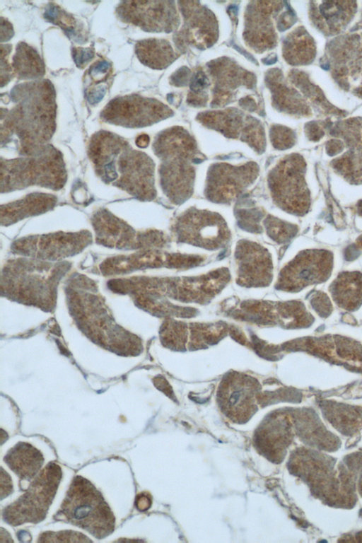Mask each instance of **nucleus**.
<instances>
[{
  "label": "nucleus",
  "instance_id": "nucleus-1",
  "mask_svg": "<svg viewBox=\"0 0 362 543\" xmlns=\"http://www.w3.org/2000/svg\"><path fill=\"white\" fill-rule=\"evenodd\" d=\"M88 155L97 175L104 182L141 201L156 198L154 162L145 153L133 149L123 138L98 132L90 139Z\"/></svg>",
  "mask_w": 362,
  "mask_h": 543
},
{
  "label": "nucleus",
  "instance_id": "nucleus-2",
  "mask_svg": "<svg viewBox=\"0 0 362 543\" xmlns=\"http://www.w3.org/2000/svg\"><path fill=\"white\" fill-rule=\"evenodd\" d=\"M16 105L1 122V144L16 136L22 156L47 145L56 127L55 92L49 81L16 86L11 95Z\"/></svg>",
  "mask_w": 362,
  "mask_h": 543
},
{
  "label": "nucleus",
  "instance_id": "nucleus-3",
  "mask_svg": "<svg viewBox=\"0 0 362 543\" xmlns=\"http://www.w3.org/2000/svg\"><path fill=\"white\" fill-rule=\"evenodd\" d=\"M153 149L161 160L159 176L163 193L172 203L182 204L193 193L194 164L204 159L194 139L182 127H171L157 135Z\"/></svg>",
  "mask_w": 362,
  "mask_h": 543
},
{
  "label": "nucleus",
  "instance_id": "nucleus-4",
  "mask_svg": "<svg viewBox=\"0 0 362 543\" xmlns=\"http://www.w3.org/2000/svg\"><path fill=\"white\" fill-rule=\"evenodd\" d=\"M70 264L27 257L9 260L1 276V288L11 297L33 305L51 307L59 281Z\"/></svg>",
  "mask_w": 362,
  "mask_h": 543
},
{
  "label": "nucleus",
  "instance_id": "nucleus-5",
  "mask_svg": "<svg viewBox=\"0 0 362 543\" xmlns=\"http://www.w3.org/2000/svg\"><path fill=\"white\" fill-rule=\"evenodd\" d=\"M13 159H1V192L8 193L31 186L59 190L67 173L62 153L45 145L33 153Z\"/></svg>",
  "mask_w": 362,
  "mask_h": 543
},
{
  "label": "nucleus",
  "instance_id": "nucleus-6",
  "mask_svg": "<svg viewBox=\"0 0 362 543\" xmlns=\"http://www.w3.org/2000/svg\"><path fill=\"white\" fill-rule=\"evenodd\" d=\"M57 515L98 539L115 530V518L101 492L81 476L73 479Z\"/></svg>",
  "mask_w": 362,
  "mask_h": 543
},
{
  "label": "nucleus",
  "instance_id": "nucleus-7",
  "mask_svg": "<svg viewBox=\"0 0 362 543\" xmlns=\"http://www.w3.org/2000/svg\"><path fill=\"white\" fill-rule=\"evenodd\" d=\"M305 173L306 163L298 153L285 156L269 171L268 187L279 208L296 216L308 213L311 198Z\"/></svg>",
  "mask_w": 362,
  "mask_h": 543
},
{
  "label": "nucleus",
  "instance_id": "nucleus-8",
  "mask_svg": "<svg viewBox=\"0 0 362 543\" xmlns=\"http://www.w3.org/2000/svg\"><path fill=\"white\" fill-rule=\"evenodd\" d=\"M62 477L61 467L48 463L30 483L28 490L2 511V518L12 526L37 523L47 515Z\"/></svg>",
  "mask_w": 362,
  "mask_h": 543
},
{
  "label": "nucleus",
  "instance_id": "nucleus-9",
  "mask_svg": "<svg viewBox=\"0 0 362 543\" xmlns=\"http://www.w3.org/2000/svg\"><path fill=\"white\" fill-rule=\"evenodd\" d=\"M98 244L119 250L160 249L169 243L168 237L161 231H137L107 209L95 211L91 218Z\"/></svg>",
  "mask_w": 362,
  "mask_h": 543
},
{
  "label": "nucleus",
  "instance_id": "nucleus-10",
  "mask_svg": "<svg viewBox=\"0 0 362 543\" xmlns=\"http://www.w3.org/2000/svg\"><path fill=\"white\" fill-rule=\"evenodd\" d=\"M171 230L178 243L207 250L222 248L230 239V231L220 214L194 207L175 218Z\"/></svg>",
  "mask_w": 362,
  "mask_h": 543
},
{
  "label": "nucleus",
  "instance_id": "nucleus-11",
  "mask_svg": "<svg viewBox=\"0 0 362 543\" xmlns=\"http://www.w3.org/2000/svg\"><path fill=\"white\" fill-rule=\"evenodd\" d=\"M92 240L88 230L61 231L21 238L12 243L11 249L13 253L27 257L57 261L80 253Z\"/></svg>",
  "mask_w": 362,
  "mask_h": 543
},
{
  "label": "nucleus",
  "instance_id": "nucleus-12",
  "mask_svg": "<svg viewBox=\"0 0 362 543\" xmlns=\"http://www.w3.org/2000/svg\"><path fill=\"white\" fill-rule=\"evenodd\" d=\"M325 57V64L338 84L362 98V33L333 39Z\"/></svg>",
  "mask_w": 362,
  "mask_h": 543
},
{
  "label": "nucleus",
  "instance_id": "nucleus-13",
  "mask_svg": "<svg viewBox=\"0 0 362 543\" xmlns=\"http://www.w3.org/2000/svg\"><path fill=\"white\" fill-rule=\"evenodd\" d=\"M260 390L261 385L256 378L243 373L230 372L219 383L217 403L232 422L245 424L258 409Z\"/></svg>",
  "mask_w": 362,
  "mask_h": 543
},
{
  "label": "nucleus",
  "instance_id": "nucleus-14",
  "mask_svg": "<svg viewBox=\"0 0 362 543\" xmlns=\"http://www.w3.org/2000/svg\"><path fill=\"white\" fill-rule=\"evenodd\" d=\"M333 263V254L327 250H303L281 269L276 286L281 291L297 292L322 283L330 276Z\"/></svg>",
  "mask_w": 362,
  "mask_h": 543
},
{
  "label": "nucleus",
  "instance_id": "nucleus-15",
  "mask_svg": "<svg viewBox=\"0 0 362 543\" xmlns=\"http://www.w3.org/2000/svg\"><path fill=\"white\" fill-rule=\"evenodd\" d=\"M173 115L170 107L156 99L130 95L110 100L100 116L106 122L135 128L151 125Z\"/></svg>",
  "mask_w": 362,
  "mask_h": 543
},
{
  "label": "nucleus",
  "instance_id": "nucleus-16",
  "mask_svg": "<svg viewBox=\"0 0 362 543\" xmlns=\"http://www.w3.org/2000/svg\"><path fill=\"white\" fill-rule=\"evenodd\" d=\"M197 119L225 136L239 139L259 153L265 150V134L261 122L237 108L203 112L197 115Z\"/></svg>",
  "mask_w": 362,
  "mask_h": 543
},
{
  "label": "nucleus",
  "instance_id": "nucleus-17",
  "mask_svg": "<svg viewBox=\"0 0 362 543\" xmlns=\"http://www.w3.org/2000/svg\"><path fill=\"white\" fill-rule=\"evenodd\" d=\"M259 170L254 162L240 165L214 163L207 172L205 196L214 203L229 204L255 181Z\"/></svg>",
  "mask_w": 362,
  "mask_h": 543
},
{
  "label": "nucleus",
  "instance_id": "nucleus-18",
  "mask_svg": "<svg viewBox=\"0 0 362 543\" xmlns=\"http://www.w3.org/2000/svg\"><path fill=\"white\" fill-rule=\"evenodd\" d=\"M183 16V25L174 35L177 49L185 51L188 46L200 49L213 45L218 37V22L214 13L199 1H178Z\"/></svg>",
  "mask_w": 362,
  "mask_h": 543
},
{
  "label": "nucleus",
  "instance_id": "nucleus-19",
  "mask_svg": "<svg viewBox=\"0 0 362 543\" xmlns=\"http://www.w3.org/2000/svg\"><path fill=\"white\" fill-rule=\"evenodd\" d=\"M118 16L147 32L170 33L177 29L180 18L172 1H126L117 8Z\"/></svg>",
  "mask_w": 362,
  "mask_h": 543
},
{
  "label": "nucleus",
  "instance_id": "nucleus-20",
  "mask_svg": "<svg viewBox=\"0 0 362 543\" xmlns=\"http://www.w3.org/2000/svg\"><path fill=\"white\" fill-rule=\"evenodd\" d=\"M200 256L168 253L160 249L141 250L127 255L107 258L100 264L104 275H118L146 268L189 267L202 261Z\"/></svg>",
  "mask_w": 362,
  "mask_h": 543
},
{
  "label": "nucleus",
  "instance_id": "nucleus-21",
  "mask_svg": "<svg viewBox=\"0 0 362 543\" xmlns=\"http://www.w3.org/2000/svg\"><path fill=\"white\" fill-rule=\"evenodd\" d=\"M283 8L281 1H250L245 13L243 37L256 52H263L276 45L277 35L272 19Z\"/></svg>",
  "mask_w": 362,
  "mask_h": 543
},
{
  "label": "nucleus",
  "instance_id": "nucleus-22",
  "mask_svg": "<svg viewBox=\"0 0 362 543\" xmlns=\"http://www.w3.org/2000/svg\"><path fill=\"white\" fill-rule=\"evenodd\" d=\"M332 136L344 140L348 151L333 160L332 168L347 182L362 184V119H349L330 128Z\"/></svg>",
  "mask_w": 362,
  "mask_h": 543
},
{
  "label": "nucleus",
  "instance_id": "nucleus-23",
  "mask_svg": "<svg viewBox=\"0 0 362 543\" xmlns=\"http://www.w3.org/2000/svg\"><path fill=\"white\" fill-rule=\"evenodd\" d=\"M237 282L245 286H264L272 279V260L268 250L247 240L238 242L235 250Z\"/></svg>",
  "mask_w": 362,
  "mask_h": 543
},
{
  "label": "nucleus",
  "instance_id": "nucleus-24",
  "mask_svg": "<svg viewBox=\"0 0 362 543\" xmlns=\"http://www.w3.org/2000/svg\"><path fill=\"white\" fill-rule=\"evenodd\" d=\"M214 81L211 107H222L233 100L235 91L240 86L253 89L255 76L228 57H221L207 64Z\"/></svg>",
  "mask_w": 362,
  "mask_h": 543
},
{
  "label": "nucleus",
  "instance_id": "nucleus-25",
  "mask_svg": "<svg viewBox=\"0 0 362 543\" xmlns=\"http://www.w3.org/2000/svg\"><path fill=\"white\" fill-rule=\"evenodd\" d=\"M292 438L286 414L275 411L268 415L255 430L253 444L259 454L273 463L281 462Z\"/></svg>",
  "mask_w": 362,
  "mask_h": 543
},
{
  "label": "nucleus",
  "instance_id": "nucleus-26",
  "mask_svg": "<svg viewBox=\"0 0 362 543\" xmlns=\"http://www.w3.org/2000/svg\"><path fill=\"white\" fill-rule=\"evenodd\" d=\"M307 341L308 349L314 354L362 373V346L355 341L327 335Z\"/></svg>",
  "mask_w": 362,
  "mask_h": 543
},
{
  "label": "nucleus",
  "instance_id": "nucleus-27",
  "mask_svg": "<svg viewBox=\"0 0 362 543\" xmlns=\"http://www.w3.org/2000/svg\"><path fill=\"white\" fill-rule=\"evenodd\" d=\"M357 8L355 1H311L310 16L313 24L327 35L341 33L354 18Z\"/></svg>",
  "mask_w": 362,
  "mask_h": 543
},
{
  "label": "nucleus",
  "instance_id": "nucleus-28",
  "mask_svg": "<svg viewBox=\"0 0 362 543\" xmlns=\"http://www.w3.org/2000/svg\"><path fill=\"white\" fill-rule=\"evenodd\" d=\"M265 83L272 93V105L279 112L300 117L311 115L307 102L296 90L286 83L280 69L267 71Z\"/></svg>",
  "mask_w": 362,
  "mask_h": 543
},
{
  "label": "nucleus",
  "instance_id": "nucleus-29",
  "mask_svg": "<svg viewBox=\"0 0 362 543\" xmlns=\"http://www.w3.org/2000/svg\"><path fill=\"white\" fill-rule=\"evenodd\" d=\"M57 202L54 194L30 193L23 198L1 205V223L8 226L25 218L44 214L52 209Z\"/></svg>",
  "mask_w": 362,
  "mask_h": 543
},
{
  "label": "nucleus",
  "instance_id": "nucleus-30",
  "mask_svg": "<svg viewBox=\"0 0 362 543\" xmlns=\"http://www.w3.org/2000/svg\"><path fill=\"white\" fill-rule=\"evenodd\" d=\"M4 461L21 480L30 481L40 473L44 457L31 444L18 442L7 452Z\"/></svg>",
  "mask_w": 362,
  "mask_h": 543
},
{
  "label": "nucleus",
  "instance_id": "nucleus-31",
  "mask_svg": "<svg viewBox=\"0 0 362 543\" xmlns=\"http://www.w3.org/2000/svg\"><path fill=\"white\" fill-rule=\"evenodd\" d=\"M333 300L341 308L354 311L362 304V273L343 272L329 287Z\"/></svg>",
  "mask_w": 362,
  "mask_h": 543
},
{
  "label": "nucleus",
  "instance_id": "nucleus-32",
  "mask_svg": "<svg viewBox=\"0 0 362 543\" xmlns=\"http://www.w3.org/2000/svg\"><path fill=\"white\" fill-rule=\"evenodd\" d=\"M283 57L291 65H306L313 62L316 47L313 37L303 27H298L284 39Z\"/></svg>",
  "mask_w": 362,
  "mask_h": 543
},
{
  "label": "nucleus",
  "instance_id": "nucleus-33",
  "mask_svg": "<svg viewBox=\"0 0 362 543\" xmlns=\"http://www.w3.org/2000/svg\"><path fill=\"white\" fill-rule=\"evenodd\" d=\"M135 53L144 65L154 69H163L177 57L170 43L161 39H146L138 41Z\"/></svg>",
  "mask_w": 362,
  "mask_h": 543
},
{
  "label": "nucleus",
  "instance_id": "nucleus-34",
  "mask_svg": "<svg viewBox=\"0 0 362 543\" xmlns=\"http://www.w3.org/2000/svg\"><path fill=\"white\" fill-rule=\"evenodd\" d=\"M288 78L290 81L302 92L303 95L312 103V105L320 113L338 116L344 115V112L329 103L322 91L317 86L312 83L305 73L293 69L289 72Z\"/></svg>",
  "mask_w": 362,
  "mask_h": 543
},
{
  "label": "nucleus",
  "instance_id": "nucleus-35",
  "mask_svg": "<svg viewBox=\"0 0 362 543\" xmlns=\"http://www.w3.org/2000/svg\"><path fill=\"white\" fill-rule=\"evenodd\" d=\"M13 67L18 78L22 79H37L45 72L44 62L37 52L24 42L16 47Z\"/></svg>",
  "mask_w": 362,
  "mask_h": 543
},
{
  "label": "nucleus",
  "instance_id": "nucleus-36",
  "mask_svg": "<svg viewBox=\"0 0 362 543\" xmlns=\"http://www.w3.org/2000/svg\"><path fill=\"white\" fill-rule=\"evenodd\" d=\"M267 235L279 244L289 242L297 233V226L267 215L263 221Z\"/></svg>",
  "mask_w": 362,
  "mask_h": 543
},
{
  "label": "nucleus",
  "instance_id": "nucleus-37",
  "mask_svg": "<svg viewBox=\"0 0 362 543\" xmlns=\"http://www.w3.org/2000/svg\"><path fill=\"white\" fill-rule=\"evenodd\" d=\"M44 16L50 22L59 25L69 37H72L74 40H78L79 42V39L81 38L79 36L81 30L74 17L69 16L66 11L56 5L51 4L47 8Z\"/></svg>",
  "mask_w": 362,
  "mask_h": 543
},
{
  "label": "nucleus",
  "instance_id": "nucleus-38",
  "mask_svg": "<svg viewBox=\"0 0 362 543\" xmlns=\"http://www.w3.org/2000/svg\"><path fill=\"white\" fill-rule=\"evenodd\" d=\"M235 217L239 226L250 233H259L262 232L260 225L264 217V211L257 207L238 209Z\"/></svg>",
  "mask_w": 362,
  "mask_h": 543
},
{
  "label": "nucleus",
  "instance_id": "nucleus-39",
  "mask_svg": "<svg viewBox=\"0 0 362 543\" xmlns=\"http://www.w3.org/2000/svg\"><path fill=\"white\" fill-rule=\"evenodd\" d=\"M269 135L272 146L279 150L292 147L296 140V133L292 129L279 124L272 126Z\"/></svg>",
  "mask_w": 362,
  "mask_h": 543
},
{
  "label": "nucleus",
  "instance_id": "nucleus-40",
  "mask_svg": "<svg viewBox=\"0 0 362 543\" xmlns=\"http://www.w3.org/2000/svg\"><path fill=\"white\" fill-rule=\"evenodd\" d=\"M38 542H91L86 536L75 531L46 532L42 533Z\"/></svg>",
  "mask_w": 362,
  "mask_h": 543
},
{
  "label": "nucleus",
  "instance_id": "nucleus-41",
  "mask_svg": "<svg viewBox=\"0 0 362 543\" xmlns=\"http://www.w3.org/2000/svg\"><path fill=\"white\" fill-rule=\"evenodd\" d=\"M209 86V81L204 71L202 69L198 70L192 76L189 81L190 93H206L205 90Z\"/></svg>",
  "mask_w": 362,
  "mask_h": 543
},
{
  "label": "nucleus",
  "instance_id": "nucleus-42",
  "mask_svg": "<svg viewBox=\"0 0 362 543\" xmlns=\"http://www.w3.org/2000/svg\"><path fill=\"white\" fill-rule=\"evenodd\" d=\"M110 64L107 61H99L90 68V75L93 79L102 80L107 77Z\"/></svg>",
  "mask_w": 362,
  "mask_h": 543
},
{
  "label": "nucleus",
  "instance_id": "nucleus-43",
  "mask_svg": "<svg viewBox=\"0 0 362 543\" xmlns=\"http://www.w3.org/2000/svg\"><path fill=\"white\" fill-rule=\"evenodd\" d=\"M190 70L187 67L177 69L170 78V82L175 86H185L190 81Z\"/></svg>",
  "mask_w": 362,
  "mask_h": 543
},
{
  "label": "nucleus",
  "instance_id": "nucleus-44",
  "mask_svg": "<svg viewBox=\"0 0 362 543\" xmlns=\"http://www.w3.org/2000/svg\"><path fill=\"white\" fill-rule=\"evenodd\" d=\"M93 57V52L90 48H74L73 58L78 66L81 67Z\"/></svg>",
  "mask_w": 362,
  "mask_h": 543
},
{
  "label": "nucleus",
  "instance_id": "nucleus-45",
  "mask_svg": "<svg viewBox=\"0 0 362 543\" xmlns=\"http://www.w3.org/2000/svg\"><path fill=\"white\" fill-rule=\"evenodd\" d=\"M296 21V17L293 11L291 9H288L279 16L277 21V28L279 31H284L292 26Z\"/></svg>",
  "mask_w": 362,
  "mask_h": 543
},
{
  "label": "nucleus",
  "instance_id": "nucleus-46",
  "mask_svg": "<svg viewBox=\"0 0 362 543\" xmlns=\"http://www.w3.org/2000/svg\"><path fill=\"white\" fill-rule=\"evenodd\" d=\"M305 133L310 140L317 141L323 137L325 131L316 122H311L305 126Z\"/></svg>",
  "mask_w": 362,
  "mask_h": 543
},
{
  "label": "nucleus",
  "instance_id": "nucleus-47",
  "mask_svg": "<svg viewBox=\"0 0 362 543\" xmlns=\"http://www.w3.org/2000/svg\"><path fill=\"white\" fill-rule=\"evenodd\" d=\"M1 499L8 496L13 491V485L11 477L3 468H1Z\"/></svg>",
  "mask_w": 362,
  "mask_h": 543
},
{
  "label": "nucleus",
  "instance_id": "nucleus-48",
  "mask_svg": "<svg viewBox=\"0 0 362 543\" xmlns=\"http://www.w3.org/2000/svg\"><path fill=\"white\" fill-rule=\"evenodd\" d=\"M208 100V95L206 93H189L187 96V103L195 107H202L206 105Z\"/></svg>",
  "mask_w": 362,
  "mask_h": 543
},
{
  "label": "nucleus",
  "instance_id": "nucleus-49",
  "mask_svg": "<svg viewBox=\"0 0 362 543\" xmlns=\"http://www.w3.org/2000/svg\"><path fill=\"white\" fill-rule=\"evenodd\" d=\"M151 505V496L146 493L139 494L135 500V506L138 510L144 511L148 510Z\"/></svg>",
  "mask_w": 362,
  "mask_h": 543
},
{
  "label": "nucleus",
  "instance_id": "nucleus-50",
  "mask_svg": "<svg viewBox=\"0 0 362 543\" xmlns=\"http://www.w3.org/2000/svg\"><path fill=\"white\" fill-rule=\"evenodd\" d=\"M344 148V144L342 141L338 139H332L327 143L326 149L329 156H334L341 153Z\"/></svg>",
  "mask_w": 362,
  "mask_h": 543
},
{
  "label": "nucleus",
  "instance_id": "nucleus-51",
  "mask_svg": "<svg viewBox=\"0 0 362 543\" xmlns=\"http://www.w3.org/2000/svg\"><path fill=\"white\" fill-rule=\"evenodd\" d=\"M240 105L245 110L250 112H253L257 110V105L255 101L250 97L247 96L240 100Z\"/></svg>",
  "mask_w": 362,
  "mask_h": 543
},
{
  "label": "nucleus",
  "instance_id": "nucleus-52",
  "mask_svg": "<svg viewBox=\"0 0 362 543\" xmlns=\"http://www.w3.org/2000/svg\"><path fill=\"white\" fill-rule=\"evenodd\" d=\"M150 141L149 136L147 134H141L136 139V144L140 148H146Z\"/></svg>",
  "mask_w": 362,
  "mask_h": 543
},
{
  "label": "nucleus",
  "instance_id": "nucleus-53",
  "mask_svg": "<svg viewBox=\"0 0 362 543\" xmlns=\"http://www.w3.org/2000/svg\"><path fill=\"white\" fill-rule=\"evenodd\" d=\"M276 60V55L274 54L273 57H272L271 55L269 57L264 59L263 61L264 62V63L266 64H271L275 62Z\"/></svg>",
  "mask_w": 362,
  "mask_h": 543
},
{
  "label": "nucleus",
  "instance_id": "nucleus-54",
  "mask_svg": "<svg viewBox=\"0 0 362 543\" xmlns=\"http://www.w3.org/2000/svg\"><path fill=\"white\" fill-rule=\"evenodd\" d=\"M357 213L362 216V199L357 204Z\"/></svg>",
  "mask_w": 362,
  "mask_h": 543
},
{
  "label": "nucleus",
  "instance_id": "nucleus-55",
  "mask_svg": "<svg viewBox=\"0 0 362 543\" xmlns=\"http://www.w3.org/2000/svg\"><path fill=\"white\" fill-rule=\"evenodd\" d=\"M358 243V245L360 247H362V236H361V238H360L358 239V243Z\"/></svg>",
  "mask_w": 362,
  "mask_h": 543
}]
</instances>
